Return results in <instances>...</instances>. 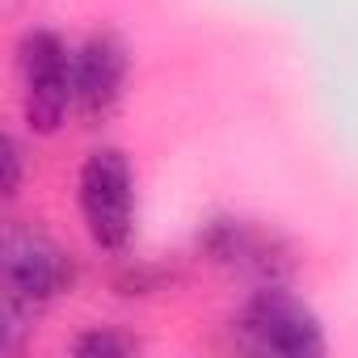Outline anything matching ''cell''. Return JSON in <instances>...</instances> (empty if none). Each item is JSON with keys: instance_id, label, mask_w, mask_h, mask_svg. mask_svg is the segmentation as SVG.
<instances>
[{"instance_id": "obj_1", "label": "cell", "mask_w": 358, "mask_h": 358, "mask_svg": "<svg viewBox=\"0 0 358 358\" xmlns=\"http://www.w3.org/2000/svg\"><path fill=\"white\" fill-rule=\"evenodd\" d=\"M76 51L55 30H26L17 43V101L34 135H55L76 110Z\"/></svg>"}, {"instance_id": "obj_2", "label": "cell", "mask_w": 358, "mask_h": 358, "mask_svg": "<svg viewBox=\"0 0 358 358\" xmlns=\"http://www.w3.org/2000/svg\"><path fill=\"white\" fill-rule=\"evenodd\" d=\"M76 203L89 241L101 253H122L135 236V173L118 148H97L85 156L76 177Z\"/></svg>"}, {"instance_id": "obj_3", "label": "cell", "mask_w": 358, "mask_h": 358, "mask_svg": "<svg viewBox=\"0 0 358 358\" xmlns=\"http://www.w3.org/2000/svg\"><path fill=\"white\" fill-rule=\"evenodd\" d=\"M0 282H5V303H17L38 316L72 287V257L43 228L9 224L0 236Z\"/></svg>"}, {"instance_id": "obj_4", "label": "cell", "mask_w": 358, "mask_h": 358, "mask_svg": "<svg viewBox=\"0 0 358 358\" xmlns=\"http://www.w3.org/2000/svg\"><path fill=\"white\" fill-rule=\"evenodd\" d=\"M199 245L207 253L211 266H220L224 274L249 282L253 291L257 287H287L291 278V245L257 224V220H245V215H215L203 224L199 232Z\"/></svg>"}, {"instance_id": "obj_5", "label": "cell", "mask_w": 358, "mask_h": 358, "mask_svg": "<svg viewBox=\"0 0 358 358\" xmlns=\"http://www.w3.org/2000/svg\"><path fill=\"white\" fill-rule=\"evenodd\" d=\"M236 337L274 358H316L324 354V329L308 303H299L287 287H257L241 316H236Z\"/></svg>"}, {"instance_id": "obj_6", "label": "cell", "mask_w": 358, "mask_h": 358, "mask_svg": "<svg viewBox=\"0 0 358 358\" xmlns=\"http://www.w3.org/2000/svg\"><path fill=\"white\" fill-rule=\"evenodd\" d=\"M72 76H76V114H85L89 122L110 118L127 85V47L118 43V34L110 30L89 34L76 47Z\"/></svg>"}, {"instance_id": "obj_7", "label": "cell", "mask_w": 358, "mask_h": 358, "mask_svg": "<svg viewBox=\"0 0 358 358\" xmlns=\"http://www.w3.org/2000/svg\"><path fill=\"white\" fill-rule=\"evenodd\" d=\"M72 350L80 354V358H127V354H135L139 350V341L131 337V333H122V329H101V324H93L89 333H80L76 341H72Z\"/></svg>"}, {"instance_id": "obj_8", "label": "cell", "mask_w": 358, "mask_h": 358, "mask_svg": "<svg viewBox=\"0 0 358 358\" xmlns=\"http://www.w3.org/2000/svg\"><path fill=\"white\" fill-rule=\"evenodd\" d=\"M0 169H5L0 190H5V199H17V190H22V143H17V135L0 139Z\"/></svg>"}]
</instances>
